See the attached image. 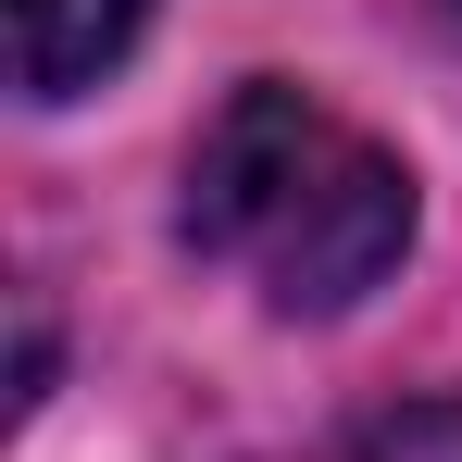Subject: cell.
I'll list each match as a JSON object with an SVG mask.
<instances>
[{
	"mask_svg": "<svg viewBox=\"0 0 462 462\" xmlns=\"http://www.w3.org/2000/svg\"><path fill=\"white\" fill-rule=\"evenodd\" d=\"M188 237L275 312H350L412 250V175L312 88H237L188 151Z\"/></svg>",
	"mask_w": 462,
	"mask_h": 462,
	"instance_id": "cell-1",
	"label": "cell"
},
{
	"mask_svg": "<svg viewBox=\"0 0 462 462\" xmlns=\"http://www.w3.org/2000/svg\"><path fill=\"white\" fill-rule=\"evenodd\" d=\"M151 0H13V88L25 100H76L125 38H138Z\"/></svg>",
	"mask_w": 462,
	"mask_h": 462,
	"instance_id": "cell-2",
	"label": "cell"
},
{
	"mask_svg": "<svg viewBox=\"0 0 462 462\" xmlns=\"http://www.w3.org/2000/svg\"><path fill=\"white\" fill-rule=\"evenodd\" d=\"M450 13H462V0H450Z\"/></svg>",
	"mask_w": 462,
	"mask_h": 462,
	"instance_id": "cell-3",
	"label": "cell"
}]
</instances>
